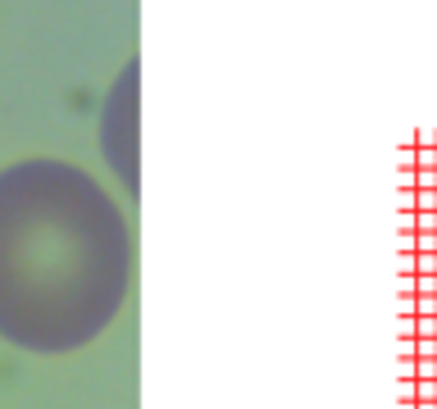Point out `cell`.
<instances>
[{
    "label": "cell",
    "mask_w": 437,
    "mask_h": 409,
    "mask_svg": "<svg viewBox=\"0 0 437 409\" xmlns=\"http://www.w3.org/2000/svg\"><path fill=\"white\" fill-rule=\"evenodd\" d=\"M137 246L119 196L82 164L27 155L0 169V341L73 355L114 327Z\"/></svg>",
    "instance_id": "6da1fadb"
},
{
    "label": "cell",
    "mask_w": 437,
    "mask_h": 409,
    "mask_svg": "<svg viewBox=\"0 0 437 409\" xmlns=\"http://www.w3.org/2000/svg\"><path fill=\"white\" fill-rule=\"evenodd\" d=\"M96 145L110 169V178L123 187V196H141V60L132 55L110 77L101 96V119H96Z\"/></svg>",
    "instance_id": "7a4b0ae2"
}]
</instances>
